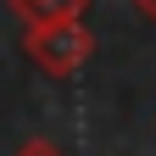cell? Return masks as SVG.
I'll list each match as a JSON object with an SVG mask.
<instances>
[{"mask_svg": "<svg viewBox=\"0 0 156 156\" xmlns=\"http://www.w3.org/2000/svg\"><path fill=\"white\" fill-rule=\"evenodd\" d=\"M23 50H28V62L39 73H50V78H73L78 67L89 62V50H95V34L84 28V17H73V23H34L23 34Z\"/></svg>", "mask_w": 156, "mask_h": 156, "instance_id": "6da1fadb", "label": "cell"}, {"mask_svg": "<svg viewBox=\"0 0 156 156\" xmlns=\"http://www.w3.org/2000/svg\"><path fill=\"white\" fill-rule=\"evenodd\" d=\"M128 6H134V11H140V17H145V23H156V0H128Z\"/></svg>", "mask_w": 156, "mask_h": 156, "instance_id": "277c9868", "label": "cell"}, {"mask_svg": "<svg viewBox=\"0 0 156 156\" xmlns=\"http://www.w3.org/2000/svg\"><path fill=\"white\" fill-rule=\"evenodd\" d=\"M84 6L89 0H11L23 28H34V23H73V17H84Z\"/></svg>", "mask_w": 156, "mask_h": 156, "instance_id": "7a4b0ae2", "label": "cell"}, {"mask_svg": "<svg viewBox=\"0 0 156 156\" xmlns=\"http://www.w3.org/2000/svg\"><path fill=\"white\" fill-rule=\"evenodd\" d=\"M11 156H62V151H56L50 140H28V145H17Z\"/></svg>", "mask_w": 156, "mask_h": 156, "instance_id": "3957f363", "label": "cell"}]
</instances>
